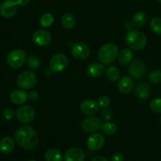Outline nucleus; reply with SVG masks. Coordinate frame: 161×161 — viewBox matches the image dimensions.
Wrapping results in <instances>:
<instances>
[{"label":"nucleus","mask_w":161,"mask_h":161,"mask_svg":"<svg viewBox=\"0 0 161 161\" xmlns=\"http://www.w3.org/2000/svg\"><path fill=\"white\" fill-rule=\"evenodd\" d=\"M134 24L133 22H127V23L125 24V25H124V28H125V29L127 30V31H133V28H134Z\"/></svg>","instance_id":"36"},{"label":"nucleus","mask_w":161,"mask_h":161,"mask_svg":"<svg viewBox=\"0 0 161 161\" xmlns=\"http://www.w3.org/2000/svg\"><path fill=\"white\" fill-rule=\"evenodd\" d=\"M107 79L109 81L115 82L118 80L119 75H120V72L119 69L116 67V66H109L108 69H106V72H105Z\"/></svg>","instance_id":"25"},{"label":"nucleus","mask_w":161,"mask_h":161,"mask_svg":"<svg viewBox=\"0 0 161 161\" xmlns=\"http://www.w3.org/2000/svg\"><path fill=\"white\" fill-rule=\"evenodd\" d=\"M16 142L27 150L35 149L39 144V137L34 128L28 125L19 127L14 135Z\"/></svg>","instance_id":"1"},{"label":"nucleus","mask_w":161,"mask_h":161,"mask_svg":"<svg viewBox=\"0 0 161 161\" xmlns=\"http://www.w3.org/2000/svg\"><path fill=\"white\" fill-rule=\"evenodd\" d=\"M105 66L100 63H91L86 68V73L92 78H97L103 74Z\"/></svg>","instance_id":"16"},{"label":"nucleus","mask_w":161,"mask_h":161,"mask_svg":"<svg viewBox=\"0 0 161 161\" xmlns=\"http://www.w3.org/2000/svg\"><path fill=\"white\" fill-rule=\"evenodd\" d=\"M72 55L74 58H75L78 61H83L86 60L91 53V50L89 47L84 42H79L74 44L72 47Z\"/></svg>","instance_id":"7"},{"label":"nucleus","mask_w":161,"mask_h":161,"mask_svg":"<svg viewBox=\"0 0 161 161\" xmlns=\"http://www.w3.org/2000/svg\"><path fill=\"white\" fill-rule=\"evenodd\" d=\"M28 97L29 100L35 102V101H36L38 98H39V93L36 91H30V92L28 94Z\"/></svg>","instance_id":"34"},{"label":"nucleus","mask_w":161,"mask_h":161,"mask_svg":"<svg viewBox=\"0 0 161 161\" xmlns=\"http://www.w3.org/2000/svg\"><path fill=\"white\" fill-rule=\"evenodd\" d=\"M157 2H158V3H160V4H161V0H157Z\"/></svg>","instance_id":"40"},{"label":"nucleus","mask_w":161,"mask_h":161,"mask_svg":"<svg viewBox=\"0 0 161 161\" xmlns=\"http://www.w3.org/2000/svg\"><path fill=\"white\" fill-rule=\"evenodd\" d=\"M32 40L39 47H47L51 41V35L47 30H37L33 34Z\"/></svg>","instance_id":"11"},{"label":"nucleus","mask_w":161,"mask_h":161,"mask_svg":"<svg viewBox=\"0 0 161 161\" xmlns=\"http://www.w3.org/2000/svg\"><path fill=\"white\" fill-rule=\"evenodd\" d=\"M17 120L23 124H28L31 122L35 118V111L31 106L25 105L17 109L16 113Z\"/></svg>","instance_id":"9"},{"label":"nucleus","mask_w":161,"mask_h":161,"mask_svg":"<svg viewBox=\"0 0 161 161\" xmlns=\"http://www.w3.org/2000/svg\"><path fill=\"white\" fill-rule=\"evenodd\" d=\"M111 161H124V157L120 153H116L112 157Z\"/></svg>","instance_id":"35"},{"label":"nucleus","mask_w":161,"mask_h":161,"mask_svg":"<svg viewBox=\"0 0 161 161\" xmlns=\"http://www.w3.org/2000/svg\"><path fill=\"white\" fill-rule=\"evenodd\" d=\"M102 130L103 133L106 135H113L116 131V124L111 122L105 123L102 125Z\"/></svg>","instance_id":"26"},{"label":"nucleus","mask_w":161,"mask_h":161,"mask_svg":"<svg viewBox=\"0 0 161 161\" xmlns=\"http://www.w3.org/2000/svg\"><path fill=\"white\" fill-rule=\"evenodd\" d=\"M27 62H28V67L31 69H33V70H36L40 66L39 58L38 57H36V55H31V56L28 57Z\"/></svg>","instance_id":"28"},{"label":"nucleus","mask_w":161,"mask_h":161,"mask_svg":"<svg viewBox=\"0 0 161 161\" xmlns=\"http://www.w3.org/2000/svg\"><path fill=\"white\" fill-rule=\"evenodd\" d=\"M14 141L12 137L6 136L0 141V152L4 154H9L14 150Z\"/></svg>","instance_id":"19"},{"label":"nucleus","mask_w":161,"mask_h":161,"mask_svg":"<svg viewBox=\"0 0 161 161\" xmlns=\"http://www.w3.org/2000/svg\"><path fill=\"white\" fill-rule=\"evenodd\" d=\"M69 64V59L64 53H57L53 55L50 61V68L54 72L64 71Z\"/></svg>","instance_id":"6"},{"label":"nucleus","mask_w":161,"mask_h":161,"mask_svg":"<svg viewBox=\"0 0 161 161\" xmlns=\"http://www.w3.org/2000/svg\"><path fill=\"white\" fill-rule=\"evenodd\" d=\"M6 61L11 68L18 69L23 66L26 61V53L22 50H14L8 53Z\"/></svg>","instance_id":"5"},{"label":"nucleus","mask_w":161,"mask_h":161,"mask_svg":"<svg viewBox=\"0 0 161 161\" xmlns=\"http://www.w3.org/2000/svg\"><path fill=\"white\" fill-rule=\"evenodd\" d=\"M85 154L80 148H71L68 149L64 156V161H84Z\"/></svg>","instance_id":"14"},{"label":"nucleus","mask_w":161,"mask_h":161,"mask_svg":"<svg viewBox=\"0 0 161 161\" xmlns=\"http://www.w3.org/2000/svg\"><path fill=\"white\" fill-rule=\"evenodd\" d=\"M91 161H108L106 157H103V156H96L92 159Z\"/></svg>","instance_id":"38"},{"label":"nucleus","mask_w":161,"mask_h":161,"mask_svg":"<svg viewBox=\"0 0 161 161\" xmlns=\"http://www.w3.org/2000/svg\"><path fill=\"white\" fill-rule=\"evenodd\" d=\"M17 7L15 0H4L0 5V14L5 18H11L17 14Z\"/></svg>","instance_id":"8"},{"label":"nucleus","mask_w":161,"mask_h":161,"mask_svg":"<svg viewBox=\"0 0 161 161\" xmlns=\"http://www.w3.org/2000/svg\"><path fill=\"white\" fill-rule=\"evenodd\" d=\"M119 54L117 47L113 43H106L102 46L98 51V59L105 64L113 63Z\"/></svg>","instance_id":"3"},{"label":"nucleus","mask_w":161,"mask_h":161,"mask_svg":"<svg viewBox=\"0 0 161 161\" xmlns=\"http://www.w3.org/2000/svg\"><path fill=\"white\" fill-rule=\"evenodd\" d=\"M17 5L20 6H25L27 5H28V3H30V0H16Z\"/></svg>","instance_id":"37"},{"label":"nucleus","mask_w":161,"mask_h":161,"mask_svg":"<svg viewBox=\"0 0 161 161\" xmlns=\"http://www.w3.org/2000/svg\"><path fill=\"white\" fill-rule=\"evenodd\" d=\"M53 20H54V18L51 14H49V13L44 14L40 18L41 26H42L43 28H48L53 24Z\"/></svg>","instance_id":"27"},{"label":"nucleus","mask_w":161,"mask_h":161,"mask_svg":"<svg viewBox=\"0 0 161 161\" xmlns=\"http://www.w3.org/2000/svg\"><path fill=\"white\" fill-rule=\"evenodd\" d=\"M135 93L140 99H146L150 94V87L147 83H140L135 87Z\"/></svg>","instance_id":"20"},{"label":"nucleus","mask_w":161,"mask_h":161,"mask_svg":"<svg viewBox=\"0 0 161 161\" xmlns=\"http://www.w3.org/2000/svg\"><path fill=\"white\" fill-rule=\"evenodd\" d=\"M126 44L130 49L134 50H141L145 48L147 43L146 36L137 30L129 31L126 36Z\"/></svg>","instance_id":"2"},{"label":"nucleus","mask_w":161,"mask_h":161,"mask_svg":"<svg viewBox=\"0 0 161 161\" xmlns=\"http://www.w3.org/2000/svg\"><path fill=\"white\" fill-rule=\"evenodd\" d=\"M28 99V94L22 90H15L10 94V100L15 105H22Z\"/></svg>","instance_id":"18"},{"label":"nucleus","mask_w":161,"mask_h":161,"mask_svg":"<svg viewBox=\"0 0 161 161\" xmlns=\"http://www.w3.org/2000/svg\"><path fill=\"white\" fill-rule=\"evenodd\" d=\"M37 83V78L34 72L31 71L22 72L17 79V83L21 89L28 90L34 87Z\"/></svg>","instance_id":"4"},{"label":"nucleus","mask_w":161,"mask_h":161,"mask_svg":"<svg viewBox=\"0 0 161 161\" xmlns=\"http://www.w3.org/2000/svg\"><path fill=\"white\" fill-rule=\"evenodd\" d=\"M147 22V15L144 12H138L134 15L133 24L137 28L144 26Z\"/></svg>","instance_id":"24"},{"label":"nucleus","mask_w":161,"mask_h":161,"mask_svg":"<svg viewBox=\"0 0 161 161\" xmlns=\"http://www.w3.org/2000/svg\"><path fill=\"white\" fill-rule=\"evenodd\" d=\"M80 109L83 113L86 115H94L98 112L99 105L97 102H94V100L87 99L85 100L80 104Z\"/></svg>","instance_id":"15"},{"label":"nucleus","mask_w":161,"mask_h":161,"mask_svg":"<svg viewBox=\"0 0 161 161\" xmlns=\"http://www.w3.org/2000/svg\"><path fill=\"white\" fill-rule=\"evenodd\" d=\"M45 159L47 161H62V154L58 149L52 148L48 149L45 153Z\"/></svg>","instance_id":"23"},{"label":"nucleus","mask_w":161,"mask_h":161,"mask_svg":"<svg viewBox=\"0 0 161 161\" xmlns=\"http://www.w3.org/2000/svg\"><path fill=\"white\" fill-rule=\"evenodd\" d=\"M102 127V121L97 116L86 118L82 123V128L86 133H94Z\"/></svg>","instance_id":"12"},{"label":"nucleus","mask_w":161,"mask_h":161,"mask_svg":"<svg viewBox=\"0 0 161 161\" xmlns=\"http://www.w3.org/2000/svg\"><path fill=\"white\" fill-rule=\"evenodd\" d=\"M111 103L110 98L108 96H102L97 100V104L101 108H107Z\"/></svg>","instance_id":"32"},{"label":"nucleus","mask_w":161,"mask_h":161,"mask_svg":"<svg viewBox=\"0 0 161 161\" xmlns=\"http://www.w3.org/2000/svg\"><path fill=\"white\" fill-rule=\"evenodd\" d=\"M3 116L7 120H10L14 118V111H13L11 108H5L3 112Z\"/></svg>","instance_id":"33"},{"label":"nucleus","mask_w":161,"mask_h":161,"mask_svg":"<svg viewBox=\"0 0 161 161\" xmlns=\"http://www.w3.org/2000/svg\"><path fill=\"white\" fill-rule=\"evenodd\" d=\"M149 80L153 83H159L161 82V71L154 70L149 73Z\"/></svg>","instance_id":"30"},{"label":"nucleus","mask_w":161,"mask_h":161,"mask_svg":"<svg viewBox=\"0 0 161 161\" xmlns=\"http://www.w3.org/2000/svg\"><path fill=\"white\" fill-rule=\"evenodd\" d=\"M150 28L154 33L157 35H161V18L156 17L150 22Z\"/></svg>","instance_id":"29"},{"label":"nucleus","mask_w":161,"mask_h":161,"mask_svg":"<svg viewBox=\"0 0 161 161\" xmlns=\"http://www.w3.org/2000/svg\"><path fill=\"white\" fill-rule=\"evenodd\" d=\"M28 161H37V160H36L35 159H30V160H28Z\"/></svg>","instance_id":"39"},{"label":"nucleus","mask_w":161,"mask_h":161,"mask_svg":"<svg viewBox=\"0 0 161 161\" xmlns=\"http://www.w3.org/2000/svg\"><path fill=\"white\" fill-rule=\"evenodd\" d=\"M86 144L89 149L92 151H97L103 147L105 144V138L100 133H93L88 138Z\"/></svg>","instance_id":"13"},{"label":"nucleus","mask_w":161,"mask_h":161,"mask_svg":"<svg viewBox=\"0 0 161 161\" xmlns=\"http://www.w3.org/2000/svg\"><path fill=\"white\" fill-rule=\"evenodd\" d=\"M133 59V52L130 49H123L118 54V61L119 64H127Z\"/></svg>","instance_id":"21"},{"label":"nucleus","mask_w":161,"mask_h":161,"mask_svg":"<svg viewBox=\"0 0 161 161\" xmlns=\"http://www.w3.org/2000/svg\"><path fill=\"white\" fill-rule=\"evenodd\" d=\"M150 108L157 113H161V98H154L150 102Z\"/></svg>","instance_id":"31"},{"label":"nucleus","mask_w":161,"mask_h":161,"mask_svg":"<svg viewBox=\"0 0 161 161\" xmlns=\"http://www.w3.org/2000/svg\"><path fill=\"white\" fill-rule=\"evenodd\" d=\"M128 72L130 75L135 79H141L146 74V66L142 61L139 60H135L132 61L128 68Z\"/></svg>","instance_id":"10"},{"label":"nucleus","mask_w":161,"mask_h":161,"mask_svg":"<svg viewBox=\"0 0 161 161\" xmlns=\"http://www.w3.org/2000/svg\"><path fill=\"white\" fill-rule=\"evenodd\" d=\"M134 86V82L129 76H124L119 80L118 89L123 94H128L132 91Z\"/></svg>","instance_id":"17"},{"label":"nucleus","mask_w":161,"mask_h":161,"mask_svg":"<svg viewBox=\"0 0 161 161\" xmlns=\"http://www.w3.org/2000/svg\"><path fill=\"white\" fill-rule=\"evenodd\" d=\"M160 124H161V118H160Z\"/></svg>","instance_id":"41"},{"label":"nucleus","mask_w":161,"mask_h":161,"mask_svg":"<svg viewBox=\"0 0 161 161\" xmlns=\"http://www.w3.org/2000/svg\"><path fill=\"white\" fill-rule=\"evenodd\" d=\"M61 25L65 29H72L75 25V17L72 14H69V13L64 14L61 17Z\"/></svg>","instance_id":"22"}]
</instances>
